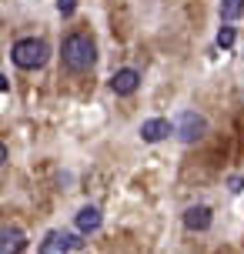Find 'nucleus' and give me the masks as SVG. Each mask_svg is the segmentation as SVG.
Instances as JSON below:
<instances>
[{"instance_id": "nucleus-8", "label": "nucleus", "mask_w": 244, "mask_h": 254, "mask_svg": "<svg viewBox=\"0 0 244 254\" xmlns=\"http://www.w3.org/2000/svg\"><path fill=\"white\" fill-rule=\"evenodd\" d=\"M24 244H27L24 231L10 228V224L0 231V254H20V251H24Z\"/></svg>"}, {"instance_id": "nucleus-12", "label": "nucleus", "mask_w": 244, "mask_h": 254, "mask_svg": "<svg viewBox=\"0 0 244 254\" xmlns=\"http://www.w3.org/2000/svg\"><path fill=\"white\" fill-rule=\"evenodd\" d=\"M74 10H77V0H57V13H64V17H70Z\"/></svg>"}, {"instance_id": "nucleus-11", "label": "nucleus", "mask_w": 244, "mask_h": 254, "mask_svg": "<svg viewBox=\"0 0 244 254\" xmlns=\"http://www.w3.org/2000/svg\"><path fill=\"white\" fill-rule=\"evenodd\" d=\"M231 44H234V27H221V30H218V47L228 51Z\"/></svg>"}, {"instance_id": "nucleus-7", "label": "nucleus", "mask_w": 244, "mask_h": 254, "mask_svg": "<svg viewBox=\"0 0 244 254\" xmlns=\"http://www.w3.org/2000/svg\"><path fill=\"white\" fill-rule=\"evenodd\" d=\"M167 134H171V124H167L164 117H151V121L141 124V140H147V144H157V140H164Z\"/></svg>"}, {"instance_id": "nucleus-6", "label": "nucleus", "mask_w": 244, "mask_h": 254, "mask_svg": "<svg viewBox=\"0 0 244 254\" xmlns=\"http://www.w3.org/2000/svg\"><path fill=\"white\" fill-rule=\"evenodd\" d=\"M184 228L187 231H207L211 228V207H207V204L187 207V211H184Z\"/></svg>"}, {"instance_id": "nucleus-4", "label": "nucleus", "mask_w": 244, "mask_h": 254, "mask_svg": "<svg viewBox=\"0 0 244 254\" xmlns=\"http://www.w3.org/2000/svg\"><path fill=\"white\" fill-rule=\"evenodd\" d=\"M137 84H141V74H137V70H130V67H124V70H117V74L111 77V90H114V94H121V97L134 94V90H137Z\"/></svg>"}, {"instance_id": "nucleus-9", "label": "nucleus", "mask_w": 244, "mask_h": 254, "mask_svg": "<svg viewBox=\"0 0 244 254\" xmlns=\"http://www.w3.org/2000/svg\"><path fill=\"white\" fill-rule=\"evenodd\" d=\"M101 211L94 207V204H87V207H80V214H77V231L80 234H94V231L101 228Z\"/></svg>"}, {"instance_id": "nucleus-1", "label": "nucleus", "mask_w": 244, "mask_h": 254, "mask_svg": "<svg viewBox=\"0 0 244 254\" xmlns=\"http://www.w3.org/2000/svg\"><path fill=\"white\" fill-rule=\"evenodd\" d=\"M61 57H64V67L67 70H74V74H84L94 67L97 61V47H94V40L87 34H70L64 40V47H61Z\"/></svg>"}, {"instance_id": "nucleus-3", "label": "nucleus", "mask_w": 244, "mask_h": 254, "mask_svg": "<svg viewBox=\"0 0 244 254\" xmlns=\"http://www.w3.org/2000/svg\"><path fill=\"white\" fill-rule=\"evenodd\" d=\"M174 130H178V137L184 144H194V140H201L207 134V121L197 111H181L178 121H174Z\"/></svg>"}, {"instance_id": "nucleus-5", "label": "nucleus", "mask_w": 244, "mask_h": 254, "mask_svg": "<svg viewBox=\"0 0 244 254\" xmlns=\"http://www.w3.org/2000/svg\"><path fill=\"white\" fill-rule=\"evenodd\" d=\"M74 238L70 234H64V231H51L47 238H44V244H40V254H70V248H74Z\"/></svg>"}, {"instance_id": "nucleus-13", "label": "nucleus", "mask_w": 244, "mask_h": 254, "mask_svg": "<svg viewBox=\"0 0 244 254\" xmlns=\"http://www.w3.org/2000/svg\"><path fill=\"white\" fill-rule=\"evenodd\" d=\"M241 188H244V181L241 178H231V194H241Z\"/></svg>"}, {"instance_id": "nucleus-2", "label": "nucleus", "mask_w": 244, "mask_h": 254, "mask_svg": "<svg viewBox=\"0 0 244 254\" xmlns=\"http://www.w3.org/2000/svg\"><path fill=\"white\" fill-rule=\"evenodd\" d=\"M47 44L44 40H37V37H24V40H17L13 44V51H10V57H13V64L17 67H24V70H37V67H44L47 64Z\"/></svg>"}, {"instance_id": "nucleus-10", "label": "nucleus", "mask_w": 244, "mask_h": 254, "mask_svg": "<svg viewBox=\"0 0 244 254\" xmlns=\"http://www.w3.org/2000/svg\"><path fill=\"white\" fill-rule=\"evenodd\" d=\"M244 13V0H221V20L224 24H231Z\"/></svg>"}]
</instances>
